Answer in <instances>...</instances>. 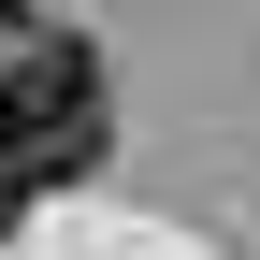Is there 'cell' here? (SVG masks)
I'll use <instances>...</instances> for the list:
<instances>
[{
    "label": "cell",
    "instance_id": "obj_1",
    "mask_svg": "<svg viewBox=\"0 0 260 260\" xmlns=\"http://www.w3.org/2000/svg\"><path fill=\"white\" fill-rule=\"evenodd\" d=\"M102 145H116L102 44L87 29H29L0 58V174L15 188H73V174H102Z\"/></svg>",
    "mask_w": 260,
    "mask_h": 260
},
{
    "label": "cell",
    "instance_id": "obj_2",
    "mask_svg": "<svg viewBox=\"0 0 260 260\" xmlns=\"http://www.w3.org/2000/svg\"><path fill=\"white\" fill-rule=\"evenodd\" d=\"M29 29H44V15H29V0H0V44H29Z\"/></svg>",
    "mask_w": 260,
    "mask_h": 260
},
{
    "label": "cell",
    "instance_id": "obj_3",
    "mask_svg": "<svg viewBox=\"0 0 260 260\" xmlns=\"http://www.w3.org/2000/svg\"><path fill=\"white\" fill-rule=\"evenodd\" d=\"M15 217H29V188H15V174H0V246H15Z\"/></svg>",
    "mask_w": 260,
    "mask_h": 260
}]
</instances>
